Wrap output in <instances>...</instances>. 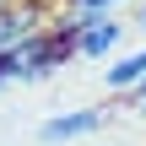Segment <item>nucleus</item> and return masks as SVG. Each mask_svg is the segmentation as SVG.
<instances>
[{
  "mask_svg": "<svg viewBox=\"0 0 146 146\" xmlns=\"http://www.w3.org/2000/svg\"><path fill=\"white\" fill-rule=\"evenodd\" d=\"M65 60H70V33H65V27H43V33H33L27 43H16L11 54H0V87L43 81V76H54Z\"/></svg>",
  "mask_w": 146,
  "mask_h": 146,
  "instance_id": "f257e3e1",
  "label": "nucleus"
},
{
  "mask_svg": "<svg viewBox=\"0 0 146 146\" xmlns=\"http://www.w3.org/2000/svg\"><path fill=\"white\" fill-rule=\"evenodd\" d=\"M60 27L70 33V60H108L125 38V22H114L108 11H87V5H70Z\"/></svg>",
  "mask_w": 146,
  "mask_h": 146,
  "instance_id": "f03ea898",
  "label": "nucleus"
},
{
  "mask_svg": "<svg viewBox=\"0 0 146 146\" xmlns=\"http://www.w3.org/2000/svg\"><path fill=\"white\" fill-rule=\"evenodd\" d=\"M49 22H43V11L33 5V0H22V5H5L0 11V54H11L16 43H27L33 33H43Z\"/></svg>",
  "mask_w": 146,
  "mask_h": 146,
  "instance_id": "20e7f679",
  "label": "nucleus"
},
{
  "mask_svg": "<svg viewBox=\"0 0 146 146\" xmlns=\"http://www.w3.org/2000/svg\"><path fill=\"white\" fill-rule=\"evenodd\" d=\"M114 92H135L146 81V49H130V54H119L114 65H108V76H103Z\"/></svg>",
  "mask_w": 146,
  "mask_h": 146,
  "instance_id": "39448f33",
  "label": "nucleus"
},
{
  "mask_svg": "<svg viewBox=\"0 0 146 146\" xmlns=\"http://www.w3.org/2000/svg\"><path fill=\"white\" fill-rule=\"evenodd\" d=\"M141 27H146V11H141Z\"/></svg>",
  "mask_w": 146,
  "mask_h": 146,
  "instance_id": "1a4fd4ad",
  "label": "nucleus"
},
{
  "mask_svg": "<svg viewBox=\"0 0 146 146\" xmlns=\"http://www.w3.org/2000/svg\"><path fill=\"white\" fill-rule=\"evenodd\" d=\"M130 103H135V108H141V114H146V81H141V87H135V92H130Z\"/></svg>",
  "mask_w": 146,
  "mask_h": 146,
  "instance_id": "0eeeda50",
  "label": "nucleus"
},
{
  "mask_svg": "<svg viewBox=\"0 0 146 146\" xmlns=\"http://www.w3.org/2000/svg\"><path fill=\"white\" fill-rule=\"evenodd\" d=\"M70 5H87V11H114L119 0H70Z\"/></svg>",
  "mask_w": 146,
  "mask_h": 146,
  "instance_id": "423d86ee",
  "label": "nucleus"
},
{
  "mask_svg": "<svg viewBox=\"0 0 146 146\" xmlns=\"http://www.w3.org/2000/svg\"><path fill=\"white\" fill-rule=\"evenodd\" d=\"M5 5H16V0H0V11H5Z\"/></svg>",
  "mask_w": 146,
  "mask_h": 146,
  "instance_id": "6e6552de",
  "label": "nucleus"
},
{
  "mask_svg": "<svg viewBox=\"0 0 146 146\" xmlns=\"http://www.w3.org/2000/svg\"><path fill=\"white\" fill-rule=\"evenodd\" d=\"M103 125H108V108H65V114H54V119L38 125V141H43V146L87 141V135H98Z\"/></svg>",
  "mask_w": 146,
  "mask_h": 146,
  "instance_id": "7ed1b4c3",
  "label": "nucleus"
}]
</instances>
